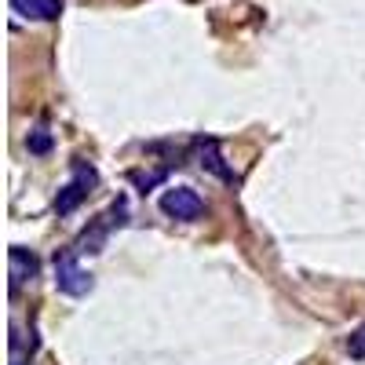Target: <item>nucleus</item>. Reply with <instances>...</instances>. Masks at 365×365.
Returning <instances> with one entry per match:
<instances>
[{
  "mask_svg": "<svg viewBox=\"0 0 365 365\" xmlns=\"http://www.w3.org/2000/svg\"><path fill=\"white\" fill-rule=\"evenodd\" d=\"M8 259H11V296H19V289L41 274V259L29 252V249H22V245H15L8 252Z\"/></svg>",
  "mask_w": 365,
  "mask_h": 365,
  "instance_id": "nucleus-4",
  "label": "nucleus"
},
{
  "mask_svg": "<svg viewBox=\"0 0 365 365\" xmlns=\"http://www.w3.org/2000/svg\"><path fill=\"white\" fill-rule=\"evenodd\" d=\"M158 205H161L165 216H172L179 223H194L201 212H205V201H201V194L194 187H168Z\"/></svg>",
  "mask_w": 365,
  "mask_h": 365,
  "instance_id": "nucleus-3",
  "label": "nucleus"
},
{
  "mask_svg": "<svg viewBox=\"0 0 365 365\" xmlns=\"http://www.w3.org/2000/svg\"><path fill=\"white\" fill-rule=\"evenodd\" d=\"M347 354H351V358H365V325L351 332V340H347Z\"/></svg>",
  "mask_w": 365,
  "mask_h": 365,
  "instance_id": "nucleus-8",
  "label": "nucleus"
},
{
  "mask_svg": "<svg viewBox=\"0 0 365 365\" xmlns=\"http://www.w3.org/2000/svg\"><path fill=\"white\" fill-rule=\"evenodd\" d=\"M165 179V172H150V175H143V172H132V182H135V187L146 194V187H158V182Z\"/></svg>",
  "mask_w": 365,
  "mask_h": 365,
  "instance_id": "nucleus-9",
  "label": "nucleus"
},
{
  "mask_svg": "<svg viewBox=\"0 0 365 365\" xmlns=\"http://www.w3.org/2000/svg\"><path fill=\"white\" fill-rule=\"evenodd\" d=\"M194 150H197V158H201V168H208L212 175H220V179H234L230 168L223 165V154H220V143L216 139H194Z\"/></svg>",
  "mask_w": 365,
  "mask_h": 365,
  "instance_id": "nucleus-6",
  "label": "nucleus"
},
{
  "mask_svg": "<svg viewBox=\"0 0 365 365\" xmlns=\"http://www.w3.org/2000/svg\"><path fill=\"white\" fill-rule=\"evenodd\" d=\"M55 289L63 292V296H84V292H91V274L81 267V259H77L73 249L55 256Z\"/></svg>",
  "mask_w": 365,
  "mask_h": 365,
  "instance_id": "nucleus-2",
  "label": "nucleus"
},
{
  "mask_svg": "<svg viewBox=\"0 0 365 365\" xmlns=\"http://www.w3.org/2000/svg\"><path fill=\"white\" fill-rule=\"evenodd\" d=\"M96 182H99V172L91 168L88 161H73V175H70V182L63 190H58V197H55V212L58 216H70V212H77L81 208V201L96 190Z\"/></svg>",
  "mask_w": 365,
  "mask_h": 365,
  "instance_id": "nucleus-1",
  "label": "nucleus"
},
{
  "mask_svg": "<svg viewBox=\"0 0 365 365\" xmlns=\"http://www.w3.org/2000/svg\"><path fill=\"white\" fill-rule=\"evenodd\" d=\"M26 146H29V154L44 158L48 150H51V132L48 128H34V132H29V139H26Z\"/></svg>",
  "mask_w": 365,
  "mask_h": 365,
  "instance_id": "nucleus-7",
  "label": "nucleus"
},
{
  "mask_svg": "<svg viewBox=\"0 0 365 365\" xmlns=\"http://www.w3.org/2000/svg\"><path fill=\"white\" fill-rule=\"evenodd\" d=\"M63 0H11V11L22 19H34V22H55L63 15Z\"/></svg>",
  "mask_w": 365,
  "mask_h": 365,
  "instance_id": "nucleus-5",
  "label": "nucleus"
}]
</instances>
